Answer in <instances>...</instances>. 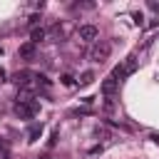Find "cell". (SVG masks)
Wrapping results in <instances>:
<instances>
[{"mask_svg": "<svg viewBox=\"0 0 159 159\" xmlns=\"http://www.w3.org/2000/svg\"><path fill=\"white\" fill-rule=\"evenodd\" d=\"M117 89H119V82H117V80H114L112 75L102 80V94H104L107 99H112V97L117 94Z\"/></svg>", "mask_w": 159, "mask_h": 159, "instance_id": "cell-4", "label": "cell"}, {"mask_svg": "<svg viewBox=\"0 0 159 159\" xmlns=\"http://www.w3.org/2000/svg\"><path fill=\"white\" fill-rule=\"evenodd\" d=\"M149 139H152L154 144H159V134H157V132H152V134H149Z\"/></svg>", "mask_w": 159, "mask_h": 159, "instance_id": "cell-19", "label": "cell"}, {"mask_svg": "<svg viewBox=\"0 0 159 159\" xmlns=\"http://www.w3.org/2000/svg\"><path fill=\"white\" fill-rule=\"evenodd\" d=\"M37 112H40V102L27 99L25 94H20V97H17V102H15V114H17L20 119H32Z\"/></svg>", "mask_w": 159, "mask_h": 159, "instance_id": "cell-1", "label": "cell"}, {"mask_svg": "<svg viewBox=\"0 0 159 159\" xmlns=\"http://www.w3.org/2000/svg\"><path fill=\"white\" fill-rule=\"evenodd\" d=\"M57 139H60V132H57V129H55V132H52V137H50V142H47V144H50V147H55V144H57Z\"/></svg>", "mask_w": 159, "mask_h": 159, "instance_id": "cell-14", "label": "cell"}, {"mask_svg": "<svg viewBox=\"0 0 159 159\" xmlns=\"http://www.w3.org/2000/svg\"><path fill=\"white\" fill-rule=\"evenodd\" d=\"M62 84H65V87H72V84H75V77H72V75H62Z\"/></svg>", "mask_w": 159, "mask_h": 159, "instance_id": "cell-13", "label": "cell"}, {"mask_svg": "<svg viewBox=\"0 0 159 159\" xmlns=\"http://www.w3.org/2000/svg\"><path fill=\"white\" fill-rule=\"evenodd\" d=\"M0 55H2V47H0Z\"/></svg>", "mask_w": 159, "mask_h": 159, "instance_id": "cell-21", "label": "cell"}, {"mask_svg": "<svg viewBox=\"0 0 159 159\" xmlns=\"http://www.w3.org/2000/svg\"><path fill=\"white\" fill-rule=\"evenodd\" d=\"M0 159H12V157H10V152H7V149H0Z\"/></svg>", "mask_w": 159, "mask_h": 159, "instance_id": "cell-18", "label": "cell"}, {"mask_svg": "<svg viewBox=\"0 0 159 159\" xmlns=\"http://www.w3.org/2000/svg\"><path fill=\"white\" fill-rule=\"evenodd\" d=\"M102 149H104V147H102V144H97V147H92V149H89V154H99Z\"/></svg>", "mask_w": 159, "mask_h": 159, "instance_id": "cell-17", "label": "cell"}, {"mask_svg": "<svg viewBox=\"0 0 159 159\" xmlns=\"http://www.w3.org/2000/svg\"><path fill=\"white\" fill-rule=\"evenodd\" d=\"M77 35H80L82 42H94V40L99 37V30H97V25H80Z\"/></svg>", "mask_w": 159, "mask_h": 159, "instance_id": "cell-3", "label": "cell"}, {"mask_svg": "<svg viewBox=\"0 0 159 159\" xmlns=\"http://www.w3.org/2000/svg\"><path fill=\"white\" fill-rule=\"evenodd\" d=\"M137 65H139V62H137V55H129V57L124 60V65H122V67H124V75H134V72H137Z\"/></svg>", "mask_w": 159, "mask_h": 159, "instance_id": "cell-8", "label": "cell"}, {"mask_svg": "<svg viewBox=\"0 0 159 159\" xmlns=\"http://www.w3.org/2000/svg\"><path fill=\"white\" fill-rule=\"evenodd\" d=\"M40 134H42V122H40V124H37V122H35V124H30V129H27V142H30V144H32V142H37V139H40Z\"/></svg>", "mask_w": 159, "mask_h": 159, "instance_id": "cell-7", "label": "cell"}, {"mask_svg": "<svg viewBox=\"0 0 159 159\" xmlns=\"http://www.w3.org/2000/svg\"><path fill=\"white\" fill-rule=\"evenodd\" d=\"M32 80H35V75H32V72H27V70H22V72H17V75L12 77V82H15L17 87H22V92H25V89H30V82H32Z\"/></svg>", "mask_w": 159, "mask_h": 159, "instance_id": "cell-5", "label": "cell"}, {"mask_svg": "<svg viewBox=\"0 0 159 159\" xmlns=\"http://www.w3.org/2000/svg\"><path fill=\"white\" fill-rule=\"evenodd\" d=\"M35 55H37V45H32V42L20 45V50H17V57H22V60H35Z\"/></svg>", "mask_w": 159, "mask_h": 159, "instance_id": "cell-6", "label": "cell"}, {"mask_svg": "<svg viewBox=\"0 0 159 159\" xmlns=\"http://www.w3.org/2000/svg\"><path fill=\"white\" fill-rule=\"evenodd\" d=\"M40 20H42V15H40V12H32V15H30V17H27V25H30V27H32V30H35V27H37V25H40Z\"/></svg>", "mask_w": 159, "mask_h": 159, "instance_id": "cell-11", "label": "cell"}, {"mask_svg": "<svg viewBox=\"0 0 159 159\" xmlns=\"http://www.w3.org/2000/svg\"><path fill=\"white\" fill-rule=\"evenodd\" d=\"M132 20H134V25H139V27L144 25V15H142V12H132Z\"/></svg>", "mask_w": 159, "mask_h": 159, "instance_id": "cell-12", "label": "cell"}, {"mask_svg": "<svg viewBox=\"0 0 159 159\" xmlns=\"http://www.w3.org/2000/svg\"><path fill=\"white\" fill-rule=\"evenodd\" d=\"M104 112H114V102L112 99H104Z\"/></svg>", "mask_w": 159, "mask_h": 159, "instance_id": "cell-15", "label": "cell"}, {"mask_svg": "<svg viewBox=\"0 0 159 159\" xmlns=\"http://www.w3.org/2000/svg\"><path fill=\"white\" fill-rule=\"evenodd\" d=\"M45 37H47V32H45L42 27H35V30L30 32V42H32V45H40Z\"/></svg>", "mask_w": 159, "mask_h": 159, "instance_id": "cell-9", "label": "cell"}, {"mask_svg": "<svg viewBox=\"0 0 159 159\" xmlns=\"http://www.w3.org/2000/svg\"><path fill=\"white\" fill-rule=\"evenodd\" d=\"M92 82H94V72H92V70H87V72L80 75V87H87V84H92Z\"/></svg>", "mask_w": 159, "mask_h": 159, "instance_id": "cell-10", "label": "cell"}, {"mask_svg": "<svg viewBox=\"0 0 159 159\" xmlns=\"http://www.w3.org/2000/svg\"><path fill=\"white\" fill-rule=\"evenodd\" d=\"M109 52H112V45L107 42V40H99V42H94V47L89 50V57H92V62H107V57H109Z\"/></svg>", "mask_w": 159, "mask_h": 159, "instance_id": "cell-2", "label": "cell"}, {"mask_svg": "<svg viewBox=\"0 0 159 159\" xmlns=\"http://www.w3.org/2000/svg\"><path fill=\"white\" fill-rule=\"evenodd\" d=\"M147 5H149V10H154V12H159V5H157V2H154V0H149V2H147Z\"/></svg>", "mask_w": 159, "mask_h": 159, "instance_id": "cell-16", "label": "cell"}, {"mask_svg": "<svg viewBox=\"0 0 159 159\" xmlns=\"http://www.w3.org/2000/svg\"><path fill=\"white\" fill-rule=\"evenodd\" d=\"M37 159H50V157H37Z\"/></svg>", "mask_w": 159, "mask_h": 159, "instance_id": "cell-20", "label": "cell"}]
</instances>
